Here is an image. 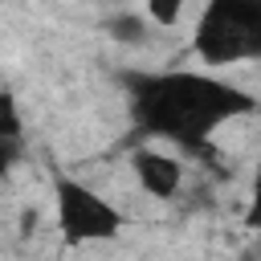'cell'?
Instances as JSON below:
<instances>
[{"label":"cell","mask_w":261,"mask_h":261,"mask_svg":"<svg viewBox=\"0 0 261 261\" xmlns=\"http://www.w3.org/2000/svg\"><path fill=\"white\" fill-rule=\"evenodd\" d=\"M122 86L135 126L151 139H167L179 147H204L224 122L257 110L253 94L192 69L122 73Z\"/></svg>","instance_id":"cell-1"},{"label":"cell","mask_w":261,"mask_h":261,"mask_svg":"<svg viewBox=\"0 0 261 261\" xmlns=\"http://www.w3.org/2000/svg\"><path fill=\"white\" fill-rule=\"evenodd\" d=\"M192 49L208 65H232L245 57H261V4L212 0L196 20Z\"/></svg>","instance_id":"cell-2"},{"label":"cell","mask_w":261,"mask_h":261,"mask_svg":"<svg viewBox=\"0 0 261 261\" xmlns=\"http://www.w3.org/2000/svg\"><path fill=\"white\" fill-rule=\"evenodd\" d=\"M53 200H57V228L69 245L114 241L122 232V212L69 175H53Z\"/></svg>","instance_id":"cell-3"},{"label":"cell","mask_w":261,"mask_h":261,"mask_svg":"<svg viewBox=\"0 0 261 261\" xmlns=\"http://www.w3.org/2000/svg\"><path fill=\"white\" fill-rule=\"evenodd\" d=\"M130 171H135L139 188H143L147 196H155V200H171V196L179 192V184H184L179 159H171V155H163V151H151V147L130 151Z\"/></svg>","instance_id":"cell-4"},{"label":"cell","mask_w":261,"mask_h":261,"mask_svg":"<svg viewBox=\"0 0 261 261\" xmlns=\"http://www.w3.org/2000/svg\"><path fill=\"white\" fill-rule=\"evenodd\" d=\"M106 33H110L114 41H122V45H139V41L147 37V20H143L139 12H130V8H122V12L106 16Z\"/></svg>","instance_id":"cell-5"},{"label":"cell","mask_w":261,"mask_h":261,"mask_svg":"<svg viewBox=\"0 0 261 261\" xmlns=\"http://www.w3.org/2000/svg\"><path fill=\"white\" fill-rule=\"evenodd\" d=\"M20 135H24V122H20V106H16V98H12L8 90H0V143L16 147V143H20Z\"/></svg>","instance_id":"cell-6"},{"label":"cell","mask_w":261,"mask_h":261,"mask_svg":"<svg viewBox=\"0 0 261 261\" xmlns=\"http://www.w3.org/2000/svg\"><path fill=\"white\" fill-rule=\"evenodd\" d=\"M147 16H151L155 24H163V29H171V24L184 16V4H179V0H151V4H147Z\"/></svg>","instance_id":"cell-7"},{"label":"cell","mask_w":261,"mask_h":261,"mask_svg":"<svg viewBox=\"0 0 261 261\" xmlns=\"http://www.w3.org/2000/svg\"><path fill=\"white\" fill-rule=\"evenodd\" d=\"M33 228H37V208H24L20 212V237H29Z\"/></svg>","instance_id":"cell-8"},{"label":"cell","mask_w":261,"mask_h":261,"mask_svg":"<svg viewBox=\"0 0 261 261\" xmlns=\"http://www.w3.org/2000/svg\"><path fill=\"white\" fill-rule=\"evenodd\" d=\"M16 159V147H8V143H0V175L8 171V163Z\"/></svg>","instance_id":"cell-9"}]
</instances>
